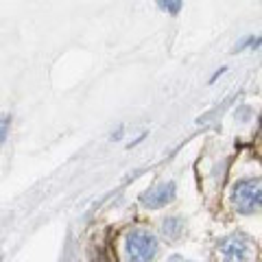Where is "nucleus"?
Wrapping results in <instances>:
<instances>
[{"instance_id":"4","label":"nucleus","mask_w":262,"mask_h":262,"mask_svg":"<svg viewBox=\"0 0 262 262\" xmlns=\"http://www.w3.org/2000/svg\"><path fill=\"white\" fill-rule=\"evenodd\" d=\"M175 194H177V186L173 182H160L153 188H149L146 192H142L140 201H142V206L151 208V210H158V208H164L166 203L173 201Z\"/></svg>"},{"instance_id":"8","label":"nucleus","mask_w":262,"mask_h":262,"mask_svg":"<svg viewBox=\"0 0 262 262\" xmlns=\"http://www.w3.org/2000/svg\"><path fill=\"white\" fill-rule=\"evenodd\" d=\"M168 262H192V260H186V258H182V256H173Z\"/></svg>"},{"instance_id":"2","label":"nucleus","mask_w":262,"mask_h":262,"mask_svg":"<svg viewBox=\"0 0 262 262\" xmlns=\"http://www.w3.org/2000/svg\"><path fill=\"white\" fill-rule=\"evenodd\" d=\"M232 201L234 208L243 212V214H253L260 210V201H262V186L260 179H243L234 186L232 192Z\"/></svg>"},{"instance_id":"1","label":"nucleus","mask_w":262,"mask_h":262,"mask_svg":"<svg viewBox=\"0 0 262 262\" xmlns=\"http://www.w3.org/2000/svg\"><path fill=\"white\" fill-rule=\"evenodd\" d=\"M125 247L129 262H151L158 253V238L146 229H134L127 236Z\"/></svg>"},{"instance_id":"6","label":"nucleus","mask_w":262,"mask_h":262,"mask_svg":"<svg viewBox=\"0 0 262 262\" xmlns=\"http://www.w3.org/2000/svg\"><path fill=\"white\" fill-rule=\"evenodd\" d=\"M162 11H168L170 15H177L182 11V0H155Z\"/></svg>"},{"instance_id":"7","label":"nucleus","mask_w":262,"mask_h":262,"mask_svg":"<svg viewBox=\"0 0 262 262\" xmlns=\"http://www.w3.org/2000/svg\"><path fill=\"white\" fill-rule=\"evenodd\" d=\"M9 127H11V116L9 114H0V144L7 140V134H9Z\"/></svg>"},{"instance_id":"5","label":"nucleus","mask_w":262,"mask_h":262,"mask_svg":"<svg viewBox=\"0 0 262 262\" xmlns=\"http://www.w3.org/2000/svg\"><path fill=\"white\" fill-rule=\"evenodd\" d=\"M162 232L168 236L170 241H177L179 236H182V232H184V221L179 219V216H170V219H166L162 223Z\"/></svg>"},{"instance_id":"3","label":"nucleus","mask_w":262,"mask_h":262,"mask_svg":"<svg viewBox=\"0 0 262 262\" xmlns=\"http://www.w3.org/2000/svg\"><path fill=\"white\" fill-rule=\"evenodd\" d=\"M223 262H249L251 260V243L243 234H232L219 245Z\"/></svg>"}]
</instances>
